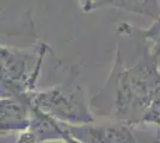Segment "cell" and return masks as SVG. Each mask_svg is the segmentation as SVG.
<instances>
[{"instance_id":"obj_4","label":"cell","mask_w":160,"mask_h":143,"mask_svg":"<svg viewBox=\"0 0 160 143\" xmlns=\"http://www.w3.org/2000/svg\"><path fill=\"white\" fill-rule=\"evenodd\" d=\"M61 125L80 143H160L158 134L153 138H143L138 135L136 125L112 119L100 124L92 122L84 125H66L61 123Z\"/></svg>"},{"instance_id":"obj_11","label":"cell","mask_w":160,"mask_h":143,"mask_svg":"<svg viewBox=\"0 0 160 143\" xmlns=\"http://www.w3.org/2000/svg\"><path fill=\"white\" fill-rule=\"evenodd\" d=\"M62 129H63V128H62ZM63 142L65 143H80L79 141H77L75 138H73L72 136H69L65 130H63Z\"/></svg>"},{"instance_id":"obj_8","label":"cell","mask_w":160,"mask_h":143,"mask_svg":"<svg viewBox=\"0 0 160 143\" xmlns=\"http://www.w3.org/2000/svg\"><path fill=\"white\" fill-rule=\"evenodd\" d=\"M96 6L115 7L127 12L157 19L160 16V0H96Z\"/></svg>"},{"instance_id":"obj_14","label":"cell","mask_w":160,"mask_h":143,"mask_svg":"<svg viewBox=\"0 0 160 143\" xmlns=\"http://www.w3.org/2000/svg\"><path fill=\"white\" fill-rule=\"evenodd\" d=\"M50 143H54V142H50Z\"/></svg>"},{"instance_id":"obj_2","label":"cell","mask_w":160,"mask_h":143,"mask_svg":"<svg viewBox=\"0 0 160 143\" xmlns=\"http://www.w3.org/2000/svg\"><path fill=\"white\" fill-rule=\"evenodd\" d=\"M52 53L47 43L29 48L7 47L0 43V99L29 100L36 91L46 59Z\"/></svg>"},{"instance_id":"obj_12","label":"cell","mask_w":160,"mask_h":143,"mask_svg":"<svg viewBox=\"0 0 160 143\" xmlns=\"http://www.w3.org/2000/svg\"><path fill=\"white\" fill-rule=\"evenodd\" d=\"M158 135H159V138H160V130L158 129Z\"/></svg>"},{"instance_id":"obj_5","label":"cell","mask_w":160,"mask_h":143,"mask_svg":"<svg viewBox=\"0 0 160 143\" xmlns=\"http://www.w3.org/2000/svg\"><path fill=\"white\" fill-rule=\"evenodd\" d=\"M0 35L36 38L31 5L28 0H0Z\"/></svg>"},{"instance_id":"obj_9","label":"cell","mask_w":160,"mask_h":143,"mask_svg":"<svg viewBox=\"0 0 160 143\" xmlns=\"http://www.w3.org/2000/svg\"><path fill=\"white\" fill-rule=\"evenodd\" d=\"M143 31H145L146 37L149 40V42L152 43V49H153V51L155 53V55H158V57H159V55H160V16L154 21L152 26L149 27V29H147V30L143 29Z\"/></svg>"},{"instance_id":"obj_6","label":"cell","mask_w":160,"mask_h":143,"mask_svg":"<svg viewBox=\"0 0 160 143\" xmlns=\"http://www.w3.org/2000/svg\"><path fill=\"white\" fill-rule=\"evenodd\" d=\"M63 142V129L61 123L31 106V117L27 130L19 132L16 143Z\"/></svg>"},{"instance_id":"obj_3","label":"cell","mask_w":160,"mask_h":143,"mask_svg":"<svg viewBox=\"0 0 160 143\" xmlns=\"http://www.w3.org/2000/svg\"><path fill=\"white\" fill-rule=\"evenodd\" d=\"M80 68L73 64L63 81L47 89L35 91L29 97L30 105L66 125H84L94 122L85 91L79 82Z\"/></svg>"},{"instance_id":"obj_10","label":"cell","mask_w":160,"mask_h":143,"mask_svg":"<svg viewBox=\"0 0 160 143\" xmlns=\"http://www.w3.org/2000/svg\"><path fill=\"white\" fill-rule=\"evenodd\" d=\"M78 2L80 4V6L82 7V10L85 12H91V11L97 8L96 0H78Z\"/></svg>"},{"instance_id":"obj_7","label":"cell","mask_w":160,"mask_h":143,"mask_svg":"<svg viewBox=\"0 0 160 143\" xmlns=\"http://www.w3.org/2000/svg\"><path fill=\"white\" fill-rule=\"evenodd\" d=\"M31 117V105L27 99H0V134L23 132Z\"/></svg>"},{"instance_id":"obj_13","label":"cell","mask_w":160,"mask_h":143,"mask_svg":"<svg viewBox=\"0 0 160 143\" xmlns=\"http://www.w3.org/2000/svg\"><path fill=\"white\" fill-rule=\"evenodd\" d=\"M159 66H160V55H159Z\"/></svg>"},{"instance_id":"obj_1","label":"cell","mask_w":160,"mask_h":143,"mask_svg":"<svg viewBox=\"0 0 160 143\" xmlns=\"http://www.w3.org/2000/svg\"><path fill=\"white\" fill-rule=\"evenodd\" d=\"M160 95L159 57L143 29L132 23L116 27V55L105 85L90 102L92 113L140 125Z\"/></svg>"}]
</instances>
